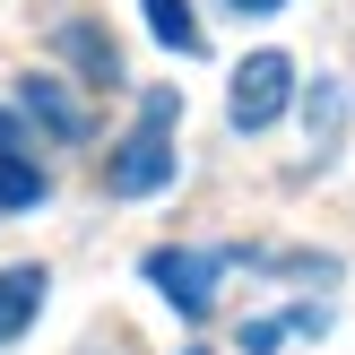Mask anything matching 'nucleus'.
<instances>
[{"mask_svg": "<svg viewBox=\"0 0 355 355\" xmlns=\"http://www.w3.org/2000/svg\"><path fill=\"white\" fill-rule=\"evenodd\" d=\"M243 252H148V286L165 295L182 321H200L208 304H217V277L234 269Z\"/></svg>", "mask_w": 355, "mask_h": 355, "instance_id": "f257e3e1", "label": "nucleus"}, {"mask_svg": "<svg viewBox=\"0 0 355 355\" xmlns=\"http://www.w3.org/2000/svg\"><path fill=\"white\" fill-rule=\"evenodd\" d=\"M286 96H295V61L286 52H252V61L234 69V87H225V121H234V130H269V121L286 113Z\"/></svg>", "mask_w": 355, "mask_h": 355, "instance_id": "f03ea898", "label": "nucleus"}, {"mask_svg": "<svg viewBox=\"0 0 355 355\" xmlns=\"http://www.w3.org/2000/svg\"><path fill=\"white\" fill-rule=\"evenodd\" d=\"M44 286H52V277L35 269V260L0 269V347H17V338L35 329V312H44Z\"/></svg>", "mask_w": 355, "mask_h": 355, "instance_id": "39448f33", "label": "nucleus"}, {"mask_svg": "<svg viewBox=\"0 0 355 355\" xmlns=\"http://www.w3.org/2000/svg\"><path fill=\"white\" fill-rule=\"evenodd\" d=\"M165 130H173V121H139V130L121 139V156L104 165V191H113V200H148V191L173 182V165H182V156H173Z\"/></svg>", "mask_w": 355, "mask_h": 355, "instance_id": "7ed1b4c3", "label": "nucleus"}, {"mask_svg": "<svg viewBox=\"0 0 355 355\" xmlns=\"http://www.w3.org/2000/svg\"><path fill=\"white\" fill-rule=\"evenodd\" d=\"M17 113H35L44 130H61V139H87V104L69 96L61 78H44V69H26V78H17Z\"/></svg>", "mask_w": 355, "mask_h": 355, "instance_id": "20e7f679", "label": "nucleus"}, {"mask_svg": "<svg viewBox=\"0 0 355 355\" xmlns=\"http://www.w3.org/2000/svg\"><path fill=\"white\" fill-rule=\"evenodd\" d=\"M0 148H17V113H9V104H0Z\"/></svg>", "mask_w": 355, "mask_h": 355, "instance_id": "ddd939ff", "label": "nucleus"}, {"mask_svg": "<svg viewBox=\"0 0 355 355\" xmlns=\"http://www.w3.org/2000/svg\"><path fill=\"white\" fill-rule=\"evenodd\" d=\"M52 52H61V61H78L87 87H121V52H113V35L87 26V17H69V26L52 35Z\"/></svg>", "mask_w": 355, "mask_h": 355, "instance_id": "423d86ee", "label": "nucleus"}, {"mask_svg": "<svg viewBox=\"0 0 355 355\" xmlns=\"http://www.w3.org/2000/svg\"><path fill=\"white\" fill-rule=\"evenodd\" d=\"M0 208H44V165L0 148Z\"/></svg>", "mask_w": 355, "mask_h": 355, "instance_id": "1a4fd4ad", "label": "nucleus"}, {"mask_svg": "<svg viewBox=\"0 0 355 355\" xmlns=\"http://www.w3.org/2000/svg\"><path fill=\"white\" fill-rule=\"evenodd\" d=\"M304 121H312V148H338V130H347V87L338 78H321V87H312V96H304Z\"/></svg>", "mask_w": 355, "mask_h": 355, "instance_id": "6e6552de", "label": "nucleus"}, {"mask_svg": "<svg viewBox=\"0 0 355 355\" xmlns=\"http://www.w3.org/2000/svg\"><path fill=\"white\" fill-rule=\"evenodd\" d=\"M225 9H243V17H277L286 0H225Z\"/></svg>", "mask_w": 355, "mask_h": 355, "instance_id": "f8f14e48", "label": "nucleus"}, {"mask_svg": "<svg viewBox=\"0 0 355 355\" xmlns=\"http://www.w3.org/2000/svg\"><path fill=\"white\" fill-rule=\"evenodd\" d=\"M277 338H286V321H252V329H243V355H269Z\"/></svg>", "mask_w": 355, "mask_h": 355, "instance_id": "9d476101", "label": "nucleus"}, {"mask_svg": "<svg viewBox=\"0 0 355 355\" xmlns=\"http://www.w3.org/2000/svg\"><path fill=\"white\" fill-rule=\"evenodd\" d=\"M139 9H148V35H156L165 52H182V61L208 44V35H200V17H191V0H139Z\"/></svg>", "mask_w": 355, "mask_h": 355, "instance_id": "0eeeda50", "label": "nucleus"}, {"mask_svg": "<svg viewBox=\"0 0 355 355\" xmlns=\"http://www.w3.org/2000/svg\"><path fill=\"white\" fill-rule=\"evenodd\" d=\"M173 113H182V96H173V87H156V96L139 104V121H173Z\"/></svg>", "mask_w": 355, "mask_h": 355, "instance_id": "9b49d317", "label": "nucleus"}]
</instances>
